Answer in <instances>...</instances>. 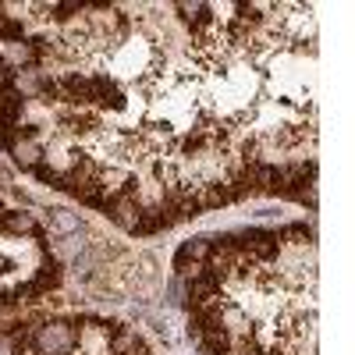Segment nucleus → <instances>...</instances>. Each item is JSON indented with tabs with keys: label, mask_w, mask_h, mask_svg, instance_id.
Instances as JSON below:
<instances>
[{
	"label": "nucleus",
	"mask_w": 355,
	"mask_h": 355,
	"mask_svg": "<svg viewBox=\"0 0 355 355\" xmlns=\"http://www.w3.org/2000/svg\"><path fill=\"white\" fill-rule=\"evenodd\" d=\"M0 150L128 234L281 196L313 206L309 4H8Z\"/></svg>",
	"instance_id": "f257e3e1"
},
{
	"label": "nucleus",
	"mask_w": 355,
	"mask_h": 355,
	"mask_svg": "<svg viewBox=\"0 0 355 355\" xmlns=\"http://www.w3.org/2000/svg\"><path fill=\"white\" fill-rule=\"evenodd\" d=\"M206 355H316V234L306 224L196 239L178 252Z\"/></svg>",
	"instance_id": "f03ea898"
}]
</instances>
